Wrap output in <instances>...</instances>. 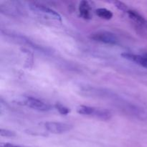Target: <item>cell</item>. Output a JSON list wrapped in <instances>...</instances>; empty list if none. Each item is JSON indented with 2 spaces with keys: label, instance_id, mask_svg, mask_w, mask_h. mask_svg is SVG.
Returning a JSON list of instances; mask_svg holds the SVG:
<instances>
[{
  "label": "cell",
  "instance_id": "obj_1",
  "mask_svg": "<svg viewBox=\"0 0 147 147\" xmlns=\"http://www.w3.org/2000/svg\"><path fill=\"white\" fill-rule=\"evenodd\" d=\"M77 112L80 115L93 116V117L101 119L103 121L110 120L112 117V113H111L110 111L88 106H78L77 108Z\"/></svg>",
  "mask_w": 147,
  "mask_h": 147
},
{
  "label": "cell",
  "instance_id": "obj_2",
  "mask_svg": "<svg viewBox=\"0 0 147 147\" xmlns=\"http://www.w3.org/2000/svg\"><path fill=\"white\" fill-rule=\"evenodd\" d=\"M90 39L96 42L108 45H116L119 39L113 33L107 31H98L90 34Z\"/></svg>",
  "mask_w": 147,
  "mask_h": 147
},
{
  "label": "cell",
  "instance_id": "obj_3",
  "mask_svg": "<svg viewBox=\"0 0 147 147\" xmlns=\"http://www.w3.org/2000/svg\"><path fill=\"white\" fill-rule=\"evenodd\" d=\"M45 128L47 131L54 134H62L73 129V126L61 122L49 121L45 123Z\"/></svg>",
  "mask_w": 147,
  "mask_h": 147
},
{
  "label": "cell",
  "instance_id": "obj_4",
  "mask_svg": "<svg viewBox=\"0 0 147 147\" xmlns=\"http://www.w3.org/2000/svg\"><path fill=\"white\" fill-rule=\"evenodd\" d=\"M25 104L31 109L38 111H48L51 110V106L50 105L33 97L27 98Z\"/></svg>",
  "mask_w": 147,
  "mask_h": 147
},
{
  "label": "cell",
  "instance_id": "obj_5",
  "mask_svg": "<svg viewBox=\"0 0 147 147\" xmlns=\"http://www.w3.org/2000/svg\"><path fill=\"white\" fill-rule=\"evenodd\" d=\"M121 55L123 58L134 62V63H136V64L147 68V56L138 55L126 53H123V54H121Z\"/></svg>",
  "mask_w": 147,
  "mask_h": 147
},
{
  "label": "cell",
  "instance_id": "obj_6",
  "mask_svg": "<svg viewBox=\"0 0 147 147\" xmlns=\"http://www.w3.org/2000/svg\"><path fill=\"white\" fill-rule=\"evenodd\" d=\"M32 9L33 10H35V11H38L40 12L44 13V14H49V15L52 16V17H54L56 20H61V16L59 14L57 11H55V10L49 8V7H45L44 5H41V4H34L30 6Z\"/></svg>",
  "mask_w": 147,
  "mask_h": 147
},
{
  "label": "cell",
  "instance_id": "obj_7",
  "mask_svg": "<svg viewBox=\"0 0 147 147\" xmlns=\"http://www.w3.org/2000/svg\"><path fill=\"white\" fill-rule=\"evenodd\" d=\"M126 13L133 21H134L135 22L137 23L144 28L147 29V20L140 13L134 9H129Z\"/></svg>",
  "mask_w": 147,
  "mask_h": 147
},
{
  "label": "cell",
  "instance_id": "obj_8",
  "mask_svg": "<svg viewBox=\"0 0 147 147\" xmlns=\"http://www.w3.org/2000/svg\"><path fill=\"white\" fill-rule=\"evenodd\" d=\"M79 13L81 17L85 20H90L92 18L91 7L88 1H81L79 4Z\"/></svg>",
  "mask_w": 147,
  "mask_h": 147
},
{
  "label": "cell",
  "instance_id": "obj_9",
  "mask_svg": "<svg viewBox=\"0 0 147 147\" xmlns=\"http://www.w3.org/2000/svg\"><path fill=\"white\" fill-rule=\"evenodd\" d=\"M96 14L100 17L101 19H104V20H109L113 17V13L111 11L107 9L106 8H99L96 9Z\"/></svg>",
  "mask_w": 147,
  "mask_h": 147
},
{
  "label": "cell",
  "instance_id": "obj_10",
  "mask_svg": "<svg viewBox=\"0 0 147 147\" xmlns=\"http://www.w3.org/2000/svg\"><path fill=\"white\" fill-rule=\"evenodd\" d=\"M55 109L58 111L59 113L62 115H67L70 112V110L66 106H63L61 103H56Z\"/></svg>",
  "mask_w": 147,
  "mask_h": 147
},
{
  "label": "cell",
  "instance_id": "obj_11",
  "mask_svg": "<svg viewBox=\"0 0 147 147\" xmlns=\"http://www.w3.org/2000/svg\"><path fill=\"white\" fill-rule=\"evenodd\" d=\"M113 3L115 4V6H116L119 10H121V11H124V12H127V11L129 10V7H127V5L125 4L123 2H122V1H113Z\"/></svg>",
  "mask_w": 147,
  "mask_h": 147
},
{
  "label": "cell",
  "instance_id": "obj_12",
  "mask_svg": "<svg viewBox=\"0 0 147 147\" xmlns=\"http://www.w3.org/2000/svg\"><path fill=\"white\" fill-rule=\"evenodd\" d=\"M0 135L1 136H5V137H14V136H16V134L14 131L4 129H0Z\"/></svg>",
  "mask_w": 147,
  "mask_h": 147
},
{
  "label": "cell",
  "instance_id": "obj_13",
  "mask_svg": "<svg viewBox=\"0 0 147 147\" xmlns=\"http://www.w3.org/2000/svg\"><path fill=\"white\" fill-rule=\"evenodd\" d=\"M1 147H22L18 146V145L13 144H9V143H1L0 145Z\"/></svg>",
  "mask_w": 147,
  "mask_h": 147
}]
</instances>
